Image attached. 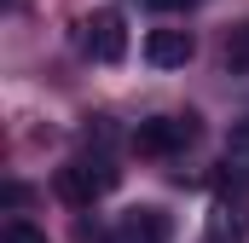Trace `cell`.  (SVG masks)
<instances>
[{"label": "cell", "instance_id": "cell-1", "mask_svg": "<svg viewBox=\"0 0 249 243\" xmlns=\"http://www.w3.org/2000/svg\"><path fill=\"white\" fill-rule=\"evenodd\" d=\"M116 185V168H110V156H75V162H64L58 174H53V191H58L70 208H93V197H105Z\"/></svg>", "mask_w": 249, "mask_h": 243}, {"label": "cell", "instance_id": "cell-2", "mask_svg": "<svg viewBox=\"0 0 249 243\" xmlns=\"http://www.w3.org/2000/svg\"><path fill=\"white\" fill-rule=\"evenodd\" d=\"M197 139V116H151L133 127V151L139 156H174Z\"/></svg>", "mask_w": 249, "mask_h": 243}, {"label": "cell", "instance_id": "cell-3", "mask_svg": "<svg viewBox=\"0 0 249 243\" xmlns=\"http://www.w3.org/2000/svg\"><path fill=\"white\" fill-rule=\"evenodd\" d=\"M105 243H168V214L162 208H127Z\"/></svg>", "mask_w": 249, "mask_h": 243}, {"label": "cell", "instance_id": "cell-4", "mask_svg": "<svg viewBox=\"0 0 249 243\" xmlns=\"http://www.w3.org/2000/svg\"><path fill=\"white\" fill-rule=\"evenodd\" d=\"M87 52H93L99 64H122V52H127L122 12H99V17H87Z\"/></svg>", "mask_w": 249, "mask_h": 243}, {"label": "cell", "instance_id": "cell-5", "mask_svg": "<svg viewBox=\"0 0 249 243\" xmlns=\"http://www.w3.org/2000/svg\"><path fill=\"white\" fill-rule=\"evenodd\" d=\"M191 52H197V35L191 29H151L145 35V58L157 64V69H180V64H191Z\"/></svg>", "mask_w": 249, "mask_h": 243}, {"label": "cell", "instance_id": "cell-6", "mask_svg": "<svg viewBox=\"0 0 249 243\" xmlns=\"http://www.w3.org/2000/svg\"><path fill=\"white\" fill-rule=\"evenodd\" d=\"M209 243H244V214L226 208V203H214V214H209Z\"/></svg>", "mask_w": 249, "mask_h": 243}, {"label": "cell", "instance_id": "cell-7", "mask_svg": "<svg viewBox=\"0 0 249 243\" xmlns=\"http://www.w3.org/2000/svg\"><path fill=\"white\" fill-rule=\"evenodd\" d=\"M226 162H232L238 174H249V116L232 122V133H226Z\"/></svg>", "mask_w": 249, "mask_h": 243}, {"label": "cell", "instance_id": "cell-8", "mask_svg": "<svg viewBox=\"0 0 249 243\" xmlns=\"http://www.w3.org/2000/svg\"><path fill=\"white\" fill-rule=\"evenodd\" d=\"M226 69H232V75L249 69V23H238V29L226 35Z\"/></svg>", "mask_w": 249, "mask_h": 243}, {"label": "cell", "instance_id": "cell-9", "mask_svg": "<svg viewBox=\"0 0 249 243\" xmlns=\"http://www.w3.org/2000/svg\"><path fill=\"white\" fill-rule=\"evenodd\" d=\"M0 243H47V232H41V226H29V220H6Z\"/></svg>", "mask_w": 249, "mask_h": 243}, {"label": "cell", "instance_id": "cell-10", "mask_svg": "<svg viewBox=\"0 0 249 243\" xmlns=\"http://www.w3.org/2000/svg\"><path fill=\"white\" fill-rule=\"evenodd\" d=\"M151 12H186V6H197V0H145Z\"/></svg>", "mask_w": 249, "mask_h": 243}]
</instances>
